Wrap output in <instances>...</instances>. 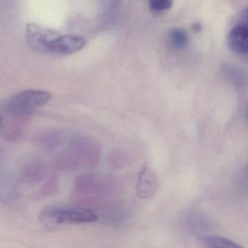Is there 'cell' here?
Masks as SVG:
<instances>
[{"instance_id": "ba28073f", "label": "cell", "mask_w": 248, "mask_h": 248, "mask_svg": "<svg viewBox=\"0 0 248 248\" xmlns=\"http://www.w3.org/2000/svg\"><path fill=\"white\" fill-rule=\"evenodd\" d=\"M173 1L171 0H151L149 2L150 10L155 13L164 12L171 8Z\"/></svg>"}, {"instance_id": "277c9868", "label": "cell", "mask_w": 248, "mask_h": 248, "mask_svg": "<svg viewBox=\"0 0 248 248\" xmlns=\"http://www.w3.org/2000/svg\"><path fill=\"white\" fill-rule=\"evenodd\" d=\"M227 41L232 52L248 58V23L240 22L233 27L229 33Z\"/></svg>"}, {"instance_id": "30bf717a", "label": "cell", "mask_w": 248, "mask_h": 248, "mask_svg": "<svg viewBox=\"0 0 248 248\" xmlns=\"http://www.w3.org/2000/svg\"><path fill=\"white\" fill-rule=\"evenodd\" d=\"M1 122H2V116H1V113H0V126H1Z\"/></svg>"}, {"instance_id": "7a4b0ae2", "label": "cell", "mask_w": 248, "mask_h": 248, "mask_svg": "<svg viewBox=\"0 0 248 248\" xmlns=\"http://www.w3.org/2000/svg\"><path fill=\"white\" fill-rule=\"evenodd\" d=\"M39 220L48 227H56L94 223L98 220V215L92 210L81 207L50 206L40 213Z\"/></svg>"}, {"instance_id": "6da1fadb", "label": "cell", "mask_w": 248, "mask_h": 248, "mask_svg": "<svg viewBox=\"0 0 248 248\" xmlns=\"http://www.w3.org/2000/svg\"><path fill=\"white\" fill-rule=\"evenodd\" d=\"M25 36L33 50L53 56L72 55L86 45V39L82 36L61 33L37 23L26 24Z\"/></svg>"}, {"instance_id": "5b68a950", "label": "cell", "mask_w": 248, "mask_h": 248, "mask_svg": "<svg viewBox=\"0 0 248 248\" xmlns=\"http://www.w3.org/2000/svg\"><path fill=\"white\" fill-rule=\"evenodd\" d=\"M157 188L158 182L154 172L148 167H143L137 179V195L141 199H150L157 192Z\"/></svg>"}, {"instance_id": "3957f363", "label": "cell", "mask_w": 248, "mask_h": 248, "mask_svg": "<svg viewBox=\"0 0 248 248\" xmlns=\"http://www.w3.org/2000/svg\"><path fill=\"white\" fill-rule=\"evenodd\" d=\"M52 99L50 93L45 90H23L9 98L6 101V110L16 116H28L43 107Z\"/></svg>"}, {"instance_id": "8fae6325", "label": "cell", "mask_w": 248, "mask_h": 248, "mask_svg": "<svg viewBox=\"0 0 248 248\" xmlns=\"http://www.w3.org/2000/svg\"><path fill=\"white\" fill-rule=\"evenodd\" d=\"M246 117H247V119L248 121V106L247 107V109H246Z\"/></svg>"}, {"instance_id": "52a82bcc", "label": "cell", "mask_w": 248, "mask_h": 248, "mask_svg": "<svg viewBox=\"0 0 248 248\" xmlns=\"http://www.w3.org/2000/svg\"><path fill=\"white\" fill-rule=\"evenodd\" d=\"M202 241L207 248H245L232 240L217 236L204 237Z\"/></svg>"}, {"instance_id": "9c48e42d", "label": "cell", "mask_w": 248, "mask_h": 248, "mask_svg": "<svg viewBox=\"0 0 248 248\" xmlns=\"http://www.w3.org/2000/svg\"><path fill=\"white\" fill-rule=\"evenodd\" d=\"M241 22L248 23V7L244 10L241 17Z\"/></svg>"}, {"instance_id": "8992f818", "label": "cell", "mask_w": 248, "mask_h": 248, "mask_svg": "<svg viewBox=\"0 0 248 248\" xmlns=\"http://www.w3.org/2000/svg\"><path fill=\"white\" fill-rule=\"evenodd\" d=\"M169 39L174 48L182 50L189 43V33L182 28H173L169 32Z\"/></svg>"}]
</instances>
